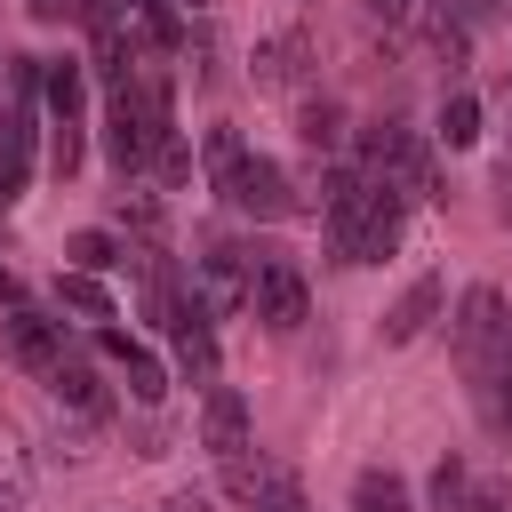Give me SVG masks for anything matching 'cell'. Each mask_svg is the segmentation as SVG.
Instances as JSON below:
<instances>
[{"label": "cell", "mask_w": 512, "mask_h": 512, "mask_svg": "<svg viewBox=\"0 0 512 512\" xmlns=\"http://www.w3.org/2000/svg\"><path fill=\"white\" fill-rule=\"evenodd\" d=\"M168 136H176L168 80L136 64V80H120V88H112V104H104V160H112L120 176H136V168H144V160H152Z\"/></svg>", "instance_id": "cell-1"}, {"label": "cell", "mask_w": 512, "mask_h": 512, "mask_svg": "<svg viewBox=\"0 0 512 512\" xmlns=\"http://www.w3.org/2000/svg\"><path fill=\"white\" fill-rule=\"evenodd\" d=\"M512 352V312H504V288H464L456 304V376L480 392Z\"/></svg>", "instance_id": "cell-2"}, {"label": "cell", "mask_w": 512, "mask_h": 512, "mask_svg": "<svg viewBox=\"0 0 512 512\" xmlns=\"http://www.w3.org/2000/svg\"><path fill=\"white\" fill-rule=\"evenodd\" d=\"M360 176L376 184V192H400L408 208L432 192V152L400 128V120H376V128H360Z\"/></svg>", "instance_id": "cell-3"}, {"label": "cell", "mask_w": 512, "mask_h": 512, "mask_svg": "<svg viewBox=\"0 0 512 512\" xmlns=\"http://www.w3.org/2000/svg\"><path fill=\"white\" fill-rule=\"evenodd\" d=\"M216 200L232 208V216H256V224H280V216H296L304 200H296V184H288V168L280 160H264V152H248L232 176H216Z\"/></svg>", "instance_id": "cell-4"}, {"label": "cell", "mask_w": 512, "mask_h": 512, "mask_svg": "<svg viewBox=\"0 0 512 512\" xmlns=\"http://www.w3.org/2000/svg\"><path fill=\"white\" fill-rule=\"evenodd\" d=\"M256 256V288H248V312L264 320V328H304V272H296V256H280V248H248Z\"/></svg>", "instance_id": "cell-5"}, {"label": "cell", "mask_w": 512, "mask_h": 512, "mask_svg": "<svg viewBox=\"0 0 512 512\" xmlns=\"http://www.w3.org/2000/svg\"><path fill=\"white\" fill-rule=\"evenodd\" d=\"M0 344H8V360L32 368V376H56V368H64V328H56L48 312H32V304H8Z\"/></svg>", "instance_id": "cell-6"}, {"label": "cell", "mask_w": 512, "mask_h": 512, "mask_svg": "<svg viewBox=\"0 0 512 512\" xmlns=\"http://www.w3.org/2000/svg\"><path fill=\"white\" fill-rule=\"evenodd\" d=\"M192 288H200L208 320H216V312H240L248 288H256V256H248V248H208V256L192 264Z\"/></svg>", "instance_id": "cell-7"}, {"label": "cell", "mask_w": 512, "mask_h": 512, "mask_svg": "<svg viewBox=\"0 0 512 512\" xmlns=\"http://www.w3.org/2000/svg\"><path fill=\"white\" fill-rule=\"evenodd\" d=\"M200 448H208L216 464L248 456V400H240L232 384H208V400H200Z\"/></svg>", "instance_id": "cell-8"}, {"label": "cell", "mask_w": 512, "mask_h": 512, "mask_svg": "<svg viewBox=\"0 0 512 512\" xmlns=\"http://www.w3.org/2000/svg\"><path fill=\"white\" fill-rule=\"evenodd\" d=\"M440 304H448V280H440V272L408 280V288H400V304L384 312V344H416V336L440 320Z\"/></svg>", "instance_id": "cell-9"}, {"label": "cell", "mask_w": 512, "mask_h": 512, "mask_svg": "<svg viewBox=\"0 0 512 512\" xmlns=\"http://www.w3.org/2000/svg\"><path fill=\"white\" fill-rule=\"evenodd\" d=\"M96 344L120 360V376H128V400H144V408H160V400H168V368H160V360H152V352H144L128 328H96Z\"/></svg>", "instance_id": "cell-10"}, {"label": "cell", "mask_w": 512, "mask_h": 512, "mask_svg": "<svg viewBox=\"0 0 512 512\" xmlns=\"http://www.w3.org/2000/svg\"><path fill=\"white\" fill-rule=\"evenodd\" d=\"M400 224H408V200L400 192H376V208H368V224H360V240H352L344 264H384L400 248Z\"/></svg>", "instance_id": "cell-11"}, {"label": "cell", "mask_w": 512, "mask_h": 512, "mask_svg": "<svg viewBox=\"0 0 512 512\" xmlns=\"http://www.w3.org/2000/svg\"><path fill=\"white\" fill-rule=\"evenodd\" d=\"M40 96H48L56 120H80V104H88V64H72V56L40 64Z\"/></svg>", "instance_id": "cell-12"}, {"label": "cell", "mask_w": 512, "mask_h": 512, "mask_svg": "<svg viewBox=\"0 0 512 512\" xmlns=\"http://www.w3.org/2000/svg\"><path fill=\"white\" fill-rule=\"evenodd\" d=\"M256 80H264V88H296V80H304V32L264 40V48H256Z\"/></svg>", "instance_id": "cell-13"}, {"label": "cell", "mask_w": 512, "mask_h": 512, "mask_svg": "<svg viewBox=\"0 0 512 512\" xmlns=\"http://www.w3.org/2000/svg\"><path fill=\"white\" fill-rule=\"evenodd\" d=\"M352 512H416V504H408V480L400 472H360L352 480Z\"/></svg>", "instance_id": "cell-14"}, {"label": "cell", "mask_w": 512, "mask_h": 512, "mask_svg": "<svg viewBox=\"0 0 512 512\" xmlns=\"http://www.w3.org/2000/svg\"><path fill=\"white\" fill-rule=\"evenodd\" d=\"M112 216H120L136 240H160V232H168V208H160L152 192H136V184H128V192H112Z\"/></svg>", "instance_id": "cell-15"}, {"label": "cell", "mask_w": 512, "mask_h": 512, "mask_svg": "<svg viewBox=\"0 0 512 512\" xmlns=\"http://www.w3.org/2000/svg\"><path fill=\"white\" fill-rule=\"evenodd\" d=\"M56 304L80 312V320H112V296H104L96 272H64V280H56Z\"/></svg>", "instance_id": "cell-16"}, {"label": "cell", "mask_w": 512, "mask_h": 512, "mask_svg": "<svg viewBox=\"0 0 512 512\" xmlns=\"http://www.w3.org/2000/svg\"><path fill=\"white\" fill-rule=\"evenodd\" d=\"M48 392H56L64 408H80V416H104V384H96V376H88L80 360H64V368L48 376Z\"/></svg>", "instance_id": "cell-17"}, {"label": "cell", "mask_w": 512, "mask_h": 512, "mask_svg": "<svg viewBox=\"0 0 512 512\" xmlns=\"http://www.w3.org/2000/svg\"><path fill=\"white\" fill-rule=\"evenodd\" d=\"M64 256H72V272H112V264H128V248H120L112 232H72Z\"/></svg>", "instance_id": "cell-18"}, {"label": "cell", "mask_w": 512, "mask_h": 512, "mask_svg": "<svg viewBox=\"0 0 512 512\" xmlns=\"http://www.w3.org/2000/svg\"><path fill=\"white\" fill-rule=\"evenodd\" d=\"M472 400H480V424L512 440V352H504V368H496V376H488V384H480Z\"/></svg>", "instance_id": "cell-19"}, {"label": "cell", "mask_w": 512, "mask_h": 512, "mask_svg": "<svg viewBox=\"0 0 512 512\" xmlns=\"http://www.w3.org/2000/svg\"><path fill=\"white\" fill-rule=\"evenodd\" d=\"M440 136H448V152L480 144V104H472V96H448V104H440Z\"/></svg>", "instance_id": "cell-20"}, {"label": "cell", "mask_w": 512, "mask_h": 512, "mask_svg": "<svg viewBox=\"0 0 512 512\" xmlns=\"http://www.w3.org/2000/svg\"><path fill=\"white\" fill-rule=\"evenodd\" d=\"M248 160V144H240V128H208V144H200V168H208V184L216 176H232Z\"/></svg>", "instance_id": "cell-21"}, {"label": "cell", "mask_w": 512, "mask_h": 512, "mask_svg": "<svg viewBox=\"0 0 512 512\" xmlns=\"http://www.w3.org/2000/svg\"><path fill=\"white\" fill-rule=\"evenodd\" d=\"M464 496H472L464 464H456V456H440V464H432V512H464Z\"/></svg>", "instance_id": "cell-22"}, {"label": "cell", "mask_w": 512, "mask_h": 512, "mask_svg": "<svg viewBox=\"0 0 512 512\" xmlns=\"http://www.w3.org/2000/svg\"><path fill=\"white\" fill-rule=\"evenodd\" d=\"M48 176H80V120H56V136H48Z\"/></svg>", "instance_id": "cell-23"}, {"label": "cell", "mask_w": 512, "mask_h": 512, "mask_svg": "<svg viewBox=\"0 0 512 512\" xmlns=\"http://www.w3.org/2000/svg\"><path fill=\"white\" fill-rule=\"evenodd\" d=\"M336 128H344V112H336V104H304V128H296V136H304L312 152H328V144H336Z\"/></svg>", "instance_id": "cell-24"}, {"label": "cell", "mask_w": 512, "mask_h": 512, "mask_svg": "<svg viewBox=\"0 0 512 512\" xmlns=\"http://www.w3.org/2000/svg\"><path fill=\"white\" fill-rule=\"evenodd\" d=\"M24 488H32V472H24L16 440H0V496H8V504H24Z\"/></svg>", "instance_id": "cell-25"}, {"label": "cell", "mask_w": 512, "mask_h": 512, "mask_svg": "<svg viewBox=\"0 0 512 512\" xmlns=\"http://www.w3.org/2000/svg\"><path fill=\"white\" fill-rule=\"evenodd\" d=\"M152 160H160V176H168V184H184V176H192V144H184V136H168Z\"/></svg>", "instance_id": "cell-26"}, {"label": "cell", "mask_w": 512, "mask_h": 512, "mask_svg": "<svg viewBox=\"0 0 512 512\" xmlns=\"http://www.w3.org/2000/svg\"><path fill=\"white\" fill-rule=\"evenodd\" d=\"M72 8H80V0H32V16H40V24H64Z\"/></svg>", "instance_id": "cell-27"}, {"label": "cell", "mask_w": 512, "mask_h": 512, "mask_svg": "<svg viewBox=\"0 0 512 512\" xmlns=\"http://www.w3.org/2000/svg\"><path fill=\"white\" fill-rule=\"evenodd\" d=\"M408 8H416V0H368V16H384V24H400Z\"/></svg>", "instance_id": "cell-28"}, {"label": "cell", "mask_w": 512, "mask_h": 512, "mask_svg": "<svg viewBox=\"0 0 512 512\" xmlns=\"http://www.w3.org/2000/svg\"><path fill=\"white\" fill-rule=\"evenodd\" d=\"M248 512H312V504H304V488H296V496H272V504H248Z\"/></svg>", "instance_id": "cell-29"}, {"label": "cell", "mask_w": 512, "mask_h": 512, "mask_svg": "<svg viewBox=\"0 0 512 512\" xmlns=\"http://www.w3.org/2000/svg\"><path fill=\"white\" fill-rule=\"evenodd\" d=\"M0 304H24V280H16L8 264H0Z\"/></svg>", "instance_id": "cell-30"}, {"label": "cell", "mask_w": 512, "mask_h": 512, "mask_svg": "<svg viewBox=\"0 0 512 512\" xmlns=\"http://www.w3.org/2000/svg\"><path fill=\"white\" fill-rule=\"evenodd\" d=\"M184 8H200V0H184Z\"/></svg>", "instance_id": "cell-31"}]
</instances>
